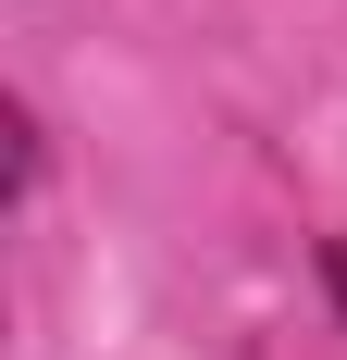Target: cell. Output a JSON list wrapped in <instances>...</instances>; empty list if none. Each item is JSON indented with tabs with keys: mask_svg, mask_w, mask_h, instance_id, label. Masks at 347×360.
I'll return each mask as SVG.
<instances>
[{
	"mask_svg": "<svg viewBox=\"0 0 347 360\" xmlns=\"http://www.w3.org/2000/svg\"><path fill=\"white\" fill-rule=\"evenodd\" d=\"M322 286H335V311H347V236H335V249H322Z\"/></svg>",
	"mask_w": 347,
	"mask_h": 360,
	"instance_id": "6da1fadb",
	"label": "cell"
}]
</instances>
